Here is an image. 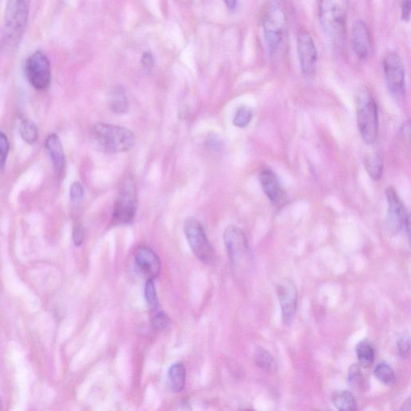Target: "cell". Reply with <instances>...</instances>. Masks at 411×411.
Wrapping results in <instances>:
<instances>
[{
  "instance_id": "cell-31",
  "label": "cell",
  "mask_w": 411,
  "mask_h": 411,
  "mask_svg": "<svg viewBox=\"0 0 411 411\" xmlns=\"http://www.w3.org/2000/svg\"><path fill=\"white\" fill-rule=\"evenodd\" d=\"M398 352L402 359H408L410 356V337L405 335L398 341Z\"/></svg>"
},
{
  "instance_id": "cell-9",
  "label": "cell",
  "mask_w": 411,
  "mask_h": 411,
  "mask_svg": "<svg viewBox=\"0 0 411 411\" xmlns=\"http://www.w3.org/2000/svg\"><path fill=\"white\" fill-rule=\"evenodd\" d=\"M297 50L300 61L301 72L307 79L314 77L316 73L318 53L316 45L307 31H299L297 38Z\"/></svg>"
},
{
  "instance_id": "cell-36",
  "label": "cell",
  "mask_w": 411,
  "mask_h": 411,
  "mask_svg": "<svg viewBox=\"0 0 411 411\" xmlns=\"http://www.w3.org/2000/svg\"><path fill=\"white\" fill-rule=\"evenodd\" d=\"M229 12L233 13L237 8V0H223Z\"/></svg>"
},
{
  "instance_id": "cell-32",
  "label": "cell",
  "mask_w": 411,
  "mask_h": 411,
  "mask_svg": "<svg viewBox=\"0 0 411 411\" xmlns=\"http://www.w3.org/2000/svg\"><path fill=\"white\" fill-rule=\"evenodd\" d=\"M154 57L151 52H147L143 53L142 57V68L144 73L151 74L154 67Z\"/></svg>"
},
{
  "instance_id": "cell-29",
  "label": "cell",
  "mask_w": 411,
  "mask_h": 411,
  "mask_svg": "<svg viewBox=\"0 0 411 411\" xmlns=\"http://www.w3.org/2000/svg\"><path fill=\"white\" fill-rule=\"evenodd\" d=\"M9 151V142L8 137L0 131V172L5 167L6 164L8 154Z\"/></svg>"
},
{
  "instance_id": "cell-35",
  "label": "cell",
  "mask_w": 411,
  "mask_h": 411,
  "mask_svg": "<svg viewBox=\"0 0 411 411\" xmlns=\"http://www.w3.org/2000/svg\"><path fill=\"white\" fill-rule=\"evenodd\" d=\"M411 0H402L401 18L403 22L408 23L410 19Z\"/></svg>"
},
{
  "instance_id": "cell-30",
  "label": "cell",
  "mask_w": 411,
  "mask_h": 411,
  "mask_svg": "<svg viewBox=\"0 0 411 411\" xmlns=\"http://www.w3.org/2000/svg\"><path fill=\"white\" fill-rule=\"evenodd\" d=\"M170 320L163 312L158 313L153 319V327L158 331H164L169 327Z\"/></svg>"
},
{
  "instance_id": "cell-15",
  "label": "cell",
  "mask_w": 411,
  "mask_h": 411,
  "mask_svg": "<svg viewBox=\"0 0 411 411\" xmlns=\"http://www.w3.org/2000/svg\"><path fill=\"white\" fill-rule=\"evenodd\" d=\"M371 36L369 29L362 20H357L352 28V46L357 57L366 60L371 50Z\"/></svg>"
},
{
  "instance_id": "cell-11",
  "label": "cell",
  "mask_w": 411,
  "mask_h": 411,
  "mask_svg": "<svg viewBox=\"0 0 411 411\" xmlns=\"http://www.w3.org/2000/svg\"><path fill=\"white\" fill-rule=\"evenodd\" d=\"M281 308L282 319L288 327L294 321L297 308L298 293L295 283L290 279H282L276 287Z\"/></svg>"
},
{
  "instance_id": "cell-14",
  "label": "cell",
  "mask_w": 411,
  "mask_h": 411,
  "mask_svg": "<svg viewBox=\"0 0 411 411\" xmlns=\"http://www.w3.org/2000/svg\"><path fill=\"white\" fill-rule=\"evenodd\" d=\"M135 259L138 269L147 277V280L157 278L162 269L161 261L151 248L138 247L135 253Z\"/></svg>"
},
{
  "instance_id": "cell-3",
  "label": "cell",
  "mask_w": 411,
  "mask_h": 411,
  "mask_svg": "<svg viewBox=\"0 0 411 411\" xmlns=\"http://www.w3.org/2000/svg\"><path fill=\"white\" fill-rule=\"evenodd\" d=\"M267 47L271 54L280 50L287 30V15L278 3L271 2L264 9L262 19Z\"/></svg>"
},
{
  "instance_id": "cell-17",
  "label": "cell",
  "mask_w": 411,
  "mask_h": 411,
  "mask_svg": "<svg viewBox=\"0 0 411 411\" xmlns=\"http://www.w3.org/2000/svg\"><path fill=\"white\" fill-rule=\"evenodd\" d=\"M46 148L50 153L53 167L58 176H61L66 169V156L62 143L56 133H52L46 140Z\"/></svg>"
},
{
  "instance_id": "cell-34",
  "label": "cell",
  "mask_w": 411,
  "mask_h": 411,
  "mask_svg": "<svg viewBox=\"0 0 411 411\" xmlns=\"http://www.w3.org/2000/svg\"><path fill=\"white\" fill-rule=\"evenodd\" d=\"M73 242L76 246H80L84 241V232L82 224H77L73 229Z\"/></svg>"
},
{
  "instance_id": "cell-33",
  "label": "cell",
  "mask_w": 411,
  "mask_h": 411,
  "mask_svg": "<svg viewBox=\"0 0 411 411\" xmlns=\"http://www.w3.org/2000/svg\"><path fill=\"white\" fill-rule=\"evenodd\" d=\"M84 190L83 186L79 181H75L70 188V197L73 201H80L83 199Z\"/></svg>"
},
{
  "instance_id": "cell-28",
  "label": "cell",
  "mask_w": 411,
  "mask_h": 411,
  "mask_svg": "<svg viewBox=\"0 0 411 411\" xmlns=\"http://www.w3.org/2000/svg\"><path fill=\"white\" fill-rule=\"evenodd\" d=\"M145 297L149 307L152 311H156L158 307V298L154 280L149 279L146 283Z\"/></svg>"
},
{
  "instance_id": "cell-12",
  "label": "cell",
  "mask_w": 411,
  "mask_h": 411,
  "mask_svg": "<svg viewBox=\"0 0 411 411\" xmlns=\"http://www.w3.org/2000/svg\"><path fill=\"white\" fill-rule=\"evenodd\" d=\"M383 69L387 87L394 95L403 93L405 85V68L402 58L395 52H389L383 59Z\"/></svg>"
},
{
  "instance_id": "cell-18",
  "label": "cell",
  "mask_w": 411,
  "mask_h": 411,
  "mask_svg": "<svg viewBox=\"0 0 411 411\" xmlns=\"http://www.w3.org/2000/svg\"><path fill=\"white\" fill-rule=\"evenodd\" d=\"M109 107L117 114L127 113L130 105L124 88L117 87L112 89L109 97Z\"/></svg>"
},
{
  "instance_id": "cell-37",
  "label": "cell",
  "mask_w": 411,
  "mask_h": 411,
  "mask_svg": "<svg viewBox=\"0 0 411 411\" xmlns=\"http://www.w3.org/2000/svg\"><path fill=\"white\" fill-rule=\"evenodd\" d=\"M411 401L410 398H408L402 405L401 410H408L410 411L411 409Z\"/></svg>"
},
{
  "instance_id": "cell-6",
  "label": "cell",
  "mask_w": 411,
  "mask_h": 411,
  "mask_svg": "<svg viewBox=\"0 0 411 411\" xmlns=\"http://www.w3.org/2000/svg\"><path fill=\"white\" fill-rule=\"evenodd\" d=\"M137 210L136 181L132 174L122 181L113 212V222L117 225H126L135 220Z\"/></svg>"
},
{
  "instance_id": "cell-4",
  "label": "cell",
  "mask_w": 411,
  "mask_h": 411,
  "mask_svg": "<svg viewBox=\"0 0 411 411\" xmlns=\"http://www.w3.org/2000/svg\"><path fill=\"white\" fill-rule=\"evenodd\" d=\"M319 17L329 38L337 44L343 43L346 36L347 17L341 5L336 0H321Z\"/></svg>"
},
{
  "instance_id": "cell-8",
  "label": "cell",
  "mask_w": 411,
  "mask_h": 411,
  "mask_svg": "<svg viewBox=\"0 0 411 411\" xmlns=\"http://www.w3.org/2000/svg\"><path fill=\"white\" fill-rule=\"evenodd\" d=\"M25 75L29 83L37 90L49 89L52 82V68L49 57L44 52L36 51L27 59Z\"/></svg>"
},
{
  "instance_id": "cell-21",
  "label": "cell",
  "mask_w": 411,
  "mask_h": 411,
  "mask_svg": "<svg viewBox=\"0 0 411 411\" xmlns=\"http://www.w3.org/2000/svg\"><path fill=\"white\" fill-rule=\"evenodd\" d=\"M254 361L256 366L267 373H275L277 371V363L274 357L263 347H256L254 353Z\"/></svg>"
},
{
  "instance_id": "cell-16",
  "label": "cell",
  "mask_w": 411,
  "mask_h": 411,
  "mask_svg": "<svg viewBox=\"0 0 411 411\" xmlns=\"http://www.w3.org/2000/svg\"><path fill=\"white\" fill-rule=\"evenodd\" d=\"M261 186L272 204L279 205L284 201L285 191L283 190L277 176L271 170H265L260 174Z\"/></svg>"
},
{
  "instance_id": "cell-22",
  "label": "cell",
  "mask_w": 411,
  "mask_h": 411,
  "mask_svg": "<svg viewBox=\"0 0 411 411\" xmlns=\"http://www.w3.org/2000/svg\"><path fill=\"white\" fill-rule=\"evenodd\" d=\"M364 165L368 174L373 181L381 179L383 173V161L376 152L367 154L364 158Z\"/></svg>"
},
{
  "instance_id": "cell-1",
  "label": "cell",
  "mask_w": 411,
  "mask_h": 411,
  "mask_svg": "<svg viewBox=\"0 0 411 411\" xmlns=\"http://www.w3.org/2000/svg\"><path fill=\"white\" fill-rule=\"evenodd\" d=\"M91 137L94 145L105 154L129 151L136 142L135 133L127 128L101 122L93 126Z\"/></svg>"
},
{
  "instance_id": "cell-24",
  "label": "cell",
  "mask_w": 411,
  "mask_h": 411,
  "mask_svg": "<svg viewBox=\"0 0 411 411\" xmlns=\"http://www.w3.org/2000/svg\"><path fill=\"white\" fill-rule=\"evenodd\" d=\"M373 373H375V375L378 380L382 382L384 385L393 387L397 382L396 375H395L392 368L387 363H380V364L377 365Z\"/></svg>"
},
{
  "instance_id": "cell-13",
  "label": "cell",
  "mask_w": 411,
  "mask_h": 411,
  "mask_svg": "<svg viewBox=\"0 0 411 411\" xmlns=\"http://www.w3.org/2000/svg\"><path fill=\"white\" fill-rule=\"evenodd\" d=\"M223 239L232 262L241 264L249 254V245L244 232L237 227H228L224 232Z\"/></svg>"
},
{
  "instance_id": "cell-20",
  "label": "cell",
  "mask_w": 411,
  "mask_h": 411,
  "mask_svg": "<svg viewBox=\"0 0 411 411\" xmlns=\"http://www.w3.org/2000/svg\"><path fill=\"white\" fill-rule=\"evenodd\" d=\"M356 352L359 366L370 368L375 361V350L370 340H362L357 345Z\"/></svg>"
},
{
  "instance_id": "cell-26",
  "label": "cell",
  "mask_w": 411,
  "mask_h": 411,
  "mask_svg": "<svg viewBox=\"0 0 411 411\" xmlns=\"http://www.w3.org/2000/svg\"><path fill=\"white\" fill-rule=\"evenodd\" d=\"M364 377H363L359 365H352L348 372V382L352 389L361 391L364 387Z\"/></svg>"
},
{
  "instance_id": "cell-2",
  "label": "cell",
  "mask_w": 411,
  "mask_h": 411,
  "mask_svg": "<svg viewBox=\"0 0 411 411\" xmlns=\"http://www.w3.org/2000/svg\"><path fill=\"white\" fill-rule=\"evenodd\" d=\"M30 5V0H7L3 34L8 47L14 49L22 39L29 19Z\"/></svg>"
},
{
  "instance_id": "cell-19",
  "label": "cell",
  "mask_w": 411,
  "mask_h": 411,
  "mask_svg": "<svg viewBox=\"0 0 411 411\" xmlns=\"http://www.w3.org/2000/svg\"><path fill=\"white\" fill-rule=\"evenodd\" d=\"M186 368L183 363L178 362L170 368L168 372V385L174 393H179L185 387Z\"/></svg>"
},
{
  "instance_id": "cell-25",
  "label": "cell",
  "mask_w": 411,
  "mask_h": 411,
  "mask_svg": "<svg viewBox=\"0 0 411 411\" xmlns=\"http://www.w3.org/2000/svg\"><path fill=\"white\" fill-rule=\"evenodd\" d=\"M20 133L23 140L30 144V145H33L37 140H38V129H37L33 122L29 119H24L21 121Z\"/></svg>"
},
{
  "instance_id": "cell-27",
  "label": "cell",
  "mask_w": 411,
  "mask_h": 411,
  "mask_svg": "<svg viewBox=\"0 0 411 411\" xmlns=\"http://www.w3.org/2000/svg\"><path fill=\"white\" fill-rule=\"evenodd\" d=\"M253 110L248 106L240 107L234 117L233 124L239 128L247 127L253 119Z\"/></svg>"
},
{
  "instance_id": "cell-7",
  "label": "cell",
  "mask_w": 411,
  "mask_h": 411,
  "mask_svg": "<svg viewBox=\"0 0 411 411\" xmlns=\"http://www.w3.org/2000/svg\"><path fill=\"white\" fill-rule=\"evenodd\" d=\"M184 230L186 239L196 257L205 264H212L216 260V253L207 237L204 227L194 217L184 223Z\"/></svg>"
},
{
  "instance_id": "cell-10",
  "label": "cell",
  "mask_w": 411,
  "mask_h": 411,
  "mask_svg": "<svg viewBox=\"0 0 411 411\" xmlns=\"http://www.w3.org/2000/svg\"><path fill=\"white\" fill-rule=\"evenodd\" d=\"M386 195L388 204L387 223L389 230L397 233L404 229L409 236L410 216L407 208L400 199L397 191L392 186L387 189Z\"/></svg>"
},
{
  "instance_id": "cell-23",
  "label": "cell",
  "mask_w": 411,
  "mask_h": 411,
  "mask_svg": "<svg viewBox=\"0 0 411 411\" xmlns=\"http://www.w3.org/2000/svg\"><path fill=\"white\" fill-rule=\"evenodd\" d=\"M332 402L335 408L341 411H353L357 410V403L354 394L348 391L334 392Z\"/></svg>"
},
{
  "instance_id": "cell-5",
  "label": "cell",
  "mask_w": 411,
  "mask_h": 411,
  "mask_svg": "<svg viewBox=\"0 0 411 411\" xmlns=\"http://www.w3.org/2000/svg\"><path fill=\"white\" fill-rule=\"evenodd\" d=\"M357 124L362 140L369 145L375 143L378 135V105L366 91L357 97Z\"/></svg>"
}]
</instances>
